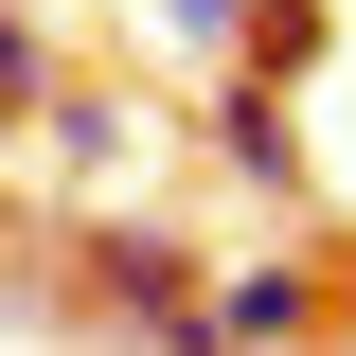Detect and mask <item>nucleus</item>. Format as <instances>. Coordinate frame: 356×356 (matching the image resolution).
I'll use <instances>...</instances> for the list:
<instances>
[{
	"mask_svg": "<svg viewBox=\"0 0 356 356\" xmlns=\"http://www.w3.org/2000/svg\"><path fill=\"white\" fill-rule=\"evenodd\" d=\"M143 18H161L178 54H232V72H250V0H143Z\"/></svg>",
	"mask_w": 356,
	"mask_h": 356,
	"instance_id": "obj_6",
	"label": "nucleus"
},
{
	"mask_svg": "<svg viewBox=\"0 0 356 356\" xmlns=\"http://www.w3.org/2000/svg\"><path fill=\"white\" fill-rule=\"evenodd\" d=\"M214 161L250 178V196H303V125H285V89H250V72L214 89Z\"/></svg>",
	"mask_w": 356,
	"mask_h": 356,
	"instance_id": "obj_3",
	"label": "nucleus"
},
{
	"mask_svg": "<svg viewBox=\"0 0 356 356\" xmlns=\"http://www.w3.org/2000/svg\"><path fill=\"white\" fill-rule=\"evenodd\" d=\"M321 72V0H250V89H303Z\"/></svg>",
	"mask_w": 356,
	"mask_h": 356,
	"instance_id": "obj_5",
	"label": "nucleus"
},
{
	"mask_svg": "<svg viewBox=\"0 0 356 356\" xmlns=\"http://www.w3.org/2000/svg\"><path fill=\"white\" fill-rule=\"evenodd\" d=\"M54 161H125V107L107 89H54Z\"/></svg>",
	"mask_w": 356,
	"mask_h": 356,
	"instance_id": "obj_7",
	"label": "nucleus"
},
{
	"mask_svg": "<svg viewBox=\"0 0 356 356\" xmlns=\"http://www.w3.org/2000/svg\"><path fill=\"white\" fill-rule=\"evenodd\" d=\"M321 321H339V285H321L303 250L214 267V356H321Z\"/></svg>",
	"mask_w": 356,
	"mask_h": 356,
	"instance_id": "obj_2",
	"label": "nucleus"
},
{
	"mask_svg": "<svg viewBox=\"0 0 356 356\" xmlns=\"http://www.w3.org/2000/svg\"><path fill=\"white\" fill-rule=\"evenodd\" d=\"M321 356H356V339H321Z\"/></svg>",
	"mask_w": 356,
	"mask_h": 356,
	"instance_id": "obj_8",
	"label": "nucleus"
},
{
	"mask_svg": "<svg viewBox=\"0 0 356 356\" xmlns=\"http://www.w3.org/2000/svg\"><path fill=\"white\" fill-rule=\"evenodd\" d=\"M72 303H89V321H125L143 356H214V267L178 250V232H143V214L72 232Z\"/></svg>",
	"mask_w": 356,
	"mask_h": 356,
	"instance_id": "obj_1",
	"label": "nucleus"
},
{
	"mask_svg": "<svg viewBox=\"0 0 356 356\" xmlns=\"http://www.w3.org/2000/svg\"><path fill=\"white\" fill-rule=\"evenodd\" d=\"M54 89H72L54 18H36V0H0V107H18V125H54Z\"/></svg>",
	"mask_w": 356,
	"mask_h": 356,
	"instance_id": "obj_4",
	"label": "nucleus"
}]
</instances>
